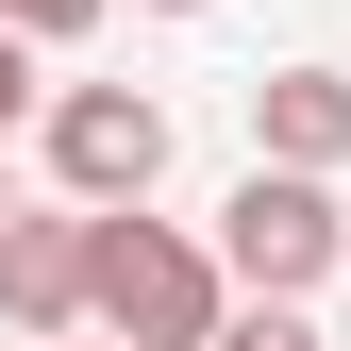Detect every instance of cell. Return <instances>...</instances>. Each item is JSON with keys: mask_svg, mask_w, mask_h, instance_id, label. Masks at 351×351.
Listing matches in <instances>:
<instances>
[{"mask_svg": "<svg viewBox=\"0 0 351 351\" xmlns=\"http://www.w3.org/2000/svg\"><path fill=\"white\" fill-rule=\"evenodd\" d=\"M101 351H134V335H101Z\"/></svg>", "mask_w": 351, "mask_h": 351, "instance_id": "cell-10", "label": "cell"}, {"mask_svg": "<svg viewBox=\"0 0 351 351\" xmlns=\"http://www.w3.org/2000/svg\"><path fill=\"white\" fill-rule=\"evenodd\" d=\"M0 17H17L34 51H51V34H84V17H101V0H0Z\"/></svg>", "mask_w": 351, "mask_h": 351, "instance_id": "cell-8", "label": "cell"}, {"mask_svg": "<svg viewBox=\"0 0 351 351\" xmlns=\"http://www.w3.org/2000/svg\"><path fill=\"white\" fill-rule=\"evenodd\" d=\"M34 151H51L67 201H151L167 184V101L151 84H67V101H34Z\"/></svg>", "mask_w": 351, "mask_h": 351, "instance_id": "cell-3", "label": "cell"}, {"mask_svg": "<svg viewBox=\"0 0 351 351\" xmlns=\"http://www.w3.org/2000/svg\"><path fill=\"white\" fill-rule=\"evenodd\" d=\"M251 151L335 184V167H351V67H268V84H251Z\"/></svg>", "mask_w": 351, "mask_h": 351, "instance_id": "cell-5", "label": "cell"}, {"mask_svg": "<svg viewBox=\"0 0 351 351\" xmlns=\"http://www.w3.org/2000/svg\"><path fill=\"white\" fill-rule=\"evenodd\" d=\"M217 351H318V335H301V301H251V318H217Z\"/></svg>", "mask_w": 351, "mask_h": 351, "instance_id": "cell-6", "label": "cell"}, {"mask_svg": "<svg viewBox=\"0 0 351 351\" xmlns=\"http://www.w3.org/2000/svg\"><path fill=\"white\" fill-rule=\"evenodd\" d=\"M17 117H34V34L0 17V134H17Z\"/></svg>", "mask_w": 351, "mask_h": 351, "instance_id": "cell-7", "label": "cell"}, {"mask_svg": "<svg viewBox=\"0 0 351 351\" xmlns=\"http://www.w3.org/2000/svg\"><path fill=\"white\" fill-rule=\"evenodd\" d=\"M84 234H101V201L0 217V318H17V335H84Z\"/></svg>", "mask_w": 351, "mask_h": 351, "instance_id": "cell-4", "label": "cell"}, {"mask_svg": "<svg viewBox=\"0 0 351 351\" xmlns=\"http://www.w3.org/2000/svg\"><path fill=\"white\" fill-rule=\"evenodd\" d=\"M84 318H101V335H134V351H217L234 268H217L201 234H167L151 201H101V234H84Z\"/></svg>", "mask_w": 351, "mask_h": 351, "instance_id": "cell-1", "label": "cell"}, {"mask_svg": "<svg viewBox=\"0 0 351 351\" xmlns=\"http://www.w3.org/2000/svg\"><path fill=\"white\" fill-rule=\"evenodd\" d=\"M217 268H234V301H318L351 268V201L318 184V167H268V151H251V184L217 201Z\"/></svg>", "mask_w": 351, "mask_h": 351, "instance_id": "cell-2", "label": "cell"}, {"mask_svg": "<svg viewBox=\"0 0 351 351\" xmlns=\"http://www.w3.org/2000/svg\"><path fill=\"white\" fill-rule=\"evenodd\" d=\"M151 17H201V0H151Z\"/></svg>", "mask_w": 351, "mask_h": 351, "instance_id": "cell-9", "label": "cell"}]
</instances>
